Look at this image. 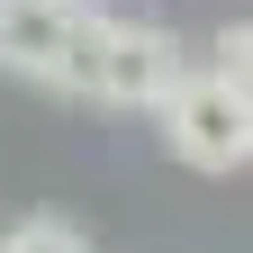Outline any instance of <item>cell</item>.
<instances>
[{
    "instance_id": "obj_2",
    "label": "cell",
    "mask_w": 253,
    "mask_h": 253,
    "mask_svg": "<svg viewBox=\"0 0 253 253\" xmlns=\"http://www.w3.org/2000/svg\"><path fill=\"white\" fill-rule=\"evenodd\" d=\"M154 118H163V154L190 163V172H235V163H253V100L226 90L217 73H181Z\"/></svg>"
},
{
    "instance_id": "obj_4",
    "label": "cell",
    "mask_w": 253,
    "mask_h": 253,
    "mask_svg": "<svg viewBox=\"0 0 253 253\" xmlns=\"http://www.w3.org/2000/svg\"><path fill=\"white\" fill-rule=\"evenodd\" d=\"M0 253H90V235L63 226V217H18V226L0 235Z\"/></svg>"
},
{
    "instance_id": "obj_3",
    "label": "cell",
    "mask_w": 253,
    "mask_h": 253,
    "mask_svg": "<svg viewBox=\"0 0 253 253\" xmlns=\"http://www.w3.org/2000/svg\"><path fill=\"white\" fill-rule=\"evenodd\" d=\"M90 18H100L90 0H0V73L37 90H73Z\"/></svg>"
},
{
    "instance_id": "obj_1",
    "label": "cell",
    "mask_w": 253,
    "mask_h": 253,
    "mask_svg": "<svg viewBox=\"0 0 253 253\" xmlns=\"http://www.w3.org/2000/svg\"><path fill=\"white\" fill-rule=\"evenodd\" d=\"M190 73L181 63V37L154 18H90L82 37V63H73V90H90L100 109H163V90Z\"/></svg>"
},
{
    "instance_id": "obj_5",
    "label": "cell",
    "mask_w": 253,
    "mask_h": 253,
    "mask_svg": "<svg viewBox=\"0 0 253 253\" xmlns=\"http://www.w3.org/2000/svg\"><path fill=\"white\" fill-rule=\"evenodd\" d=\"M208 73L253 100V18H226V27H217V63H208Z\"/></svg>"
}]
</instances>
